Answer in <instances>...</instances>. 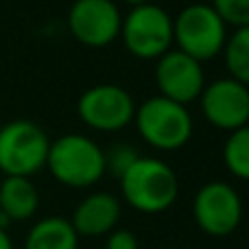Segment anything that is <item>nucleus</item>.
I'll return each mask as SVG.
<instances>
[{"label": "nucleus", "mask_w": 249, "mask_h": 249, "mask_svg": "<svg viewBox=\"0 0 249 249\" xmlns=\"http://www.w3.org/2000/svg\"><path fill=\"white\" fill-rule=\"evenodd\" d=\"M121 193L133 210L142 214H160L177 201L179 181L164 160L140 155L121 177Z\"/></svg>", "instance_id": "f257e3e1"}, {"label": "nucleus", "mask_w": 249, "mask_h": 249, "mask_svg": "<svg viewBox=\"0 0 249 249\" xmlns=\"http://www.w3.org/2000/svg\"><path fill=\"white\" fill-rule=\"evenodd\" d=\"M46 168L61 186L92 188L105 175V151L83 133H66L51 142Z\"/></svg>", "instance_id": "f03ea898"}, {"label": "nucleus", "mask_w": 249, "mask_h": 249, "mask_svg": "<svg viewBox=\"0 0 249 249\" xmlns=\"http://www.w3.org/2000/svg\"><path fill=\"white\" fill-rule=\"evenodd\" d=\"M133 123L142 140L158 151H177L186 146L195 129L186 105L160 94L136 105Z\"/></svg>", "instance_id": "7ed1b4c3"}, {"label": "nucleus", "mask_w": 249, "mask_h": 249, "mask_svg": "<svg viewBox=\"0 0 249 249\" xmlns=\"http://www.w3.org/2000/svg\"><path fill=\"white\" fill-rule=\"evenodd\" d=\"M51 138L37 123L18 118L0 127V173L33 177L46 166Z\"/></svg>", "instance_id": "20e7f679"}, {"label": "nucleus", "mask_w": 249, "mask_h": 249, "mask_svg": "<svg viewBox=\"0 0 249 249\" xmlns=\"http://www.w3.org/2000/svg\"><path fill=\"white\" fill-rule=\"evenodd\" d=\"M228 35L225 22L210 4H188L173 20V44H177V51L201 64L223 53Z\"/></svg>", "instance_id": "39448f33"}, {"label": "nucleus", "mask_w": 249, "mask_h": 249, "mask_svg": "<svg viewBox=\"0 0 249 249\" xmlns=\"http://www.w3.org/2000/svg\"><path fill=\"white\" fill-rule=\"evenodd\" d=\"M121 39L129 55L138 59H160L173 46V18L160 4H136L123 16Z\"/></svg>", "instance_id": "423d86ee"}, {"label": "nucleus", "mask_w": 249, "mask_h": 249, "mask_svg": "<svg viewBox=\"0 0 249 249\" xmlns=\"http://www.w3.org/2000/svg\"><path fill=\"white\" fill-rule=\"evenodd\" d=\"M193 216L201 232L212 238H225L243 221V199L225 181H208L193 199Z\"/></svg>", "instance_id": "0eeeda50"}, {"label": "nucleus", "mask_w": 249, "mask_h": 249, "mask_svg": "<svg viewBox=\"0 0 249 249\" xmlns=\"http://www.w3.org/2000/svg\"><path fill=\"white\" fill-rule=\"evenodd\" d=\"M77 114L90 129L114 133L133 123L136 101L121 86L99 83V86L88 88L79 96Z\"/></svg>", "instance_id": "6e6552de"}, {"label": "nucleus", "mask_w": 249, "mask_h": 249, "mask_svg": "<svg viewBox=\"0 0 249 249\" xmlns=\"http://www.w3.org/2000/svg\"><path fill=\"white\" fill-rule=\"evenodd\" d=\"M123 13L114 0H74L68 11V31L88 48L109 46L121 37Z\"/></svg>", "instance_id": "1a4fd4ad"}, {"label": "nucleus", "mask_w": 249, "mask_h": 249, "mask_svg": "<svg viewBox=\"0 0 249 249\" xmlns=\"http://www.w3.org/2000/svg\"><path fill=\"white\" fill-rule=\"evenodd\" d=\"M155 86L160 90V96L188 107L190 103L199 101L206 88L201 61L193 59L177 48L175 51L171 48L155 64Z\"/></svg>", "instance_id": "9d476101"}, {"label": "nucleus", "mask_w": 249, "mask_h": 249, "mask_svg": "<svg viewBox=\"0 0 249 249\" xmlns=\"http://www.w3.org/2000/svg\"><path fill=\"white\" fill-rule=\"evenodd\" d=\"M201 112L216 129L234 131L249 124V88L232 77L216 79L203 88Z\"/></svg>", "instance_id": "9b49d317"}, {"label": "nucleus", "mask_w": 249, "mask_h": 249, "mask_svg": "<svg viewBox=\"0 0 249 249\" xmlns=\"http://www.w3.org/2000/svg\"><path fill=\"white\" fill-rule=\"evenodd\" d=\"M123 216L121 199L112 193L105 190H96L83 197L77 203L72 216H70V225L79 238H96V236H107L112 230L118 228Z\"/></svg>", "instance_id": "f8f14e48"}, {"label": "nucleus", "mask_w": 249, "mask_h": 249, "mask_svg": "<svg viewBox=\"0 0 249 249\" xmlns=\"http://www.w3.org/2000/svg\"><path fill=\"white\" fill-rule=\"evenodd\" d=\"M39 208V193L31 177H4L0 181V212L11 223L29 221Z\"/></svg>", "instance_id": "ddd939ff"}, {"label": "nucleus", "mask_w": 249, "mask_h": 249, "mask_svg": "<svg viewBox=\"0 0 249 249\" xmlns=\"http://www.w3.org/2000/svg\"><path fill=\"white\" fill-rule=\"evenodd\" d=\"M24 249H79V234L68 219L44 216L29 230Z\"/></svg>", "instance_id": "4468645a"}, {"label": "nucleus", "mask_w": 249, "mask_h": 249, "mask_svg": "<svg viewBox=\"0 0 249 249\" xmlns=\"http://www.w3.org/2000/svg\"><path fill=\"white\" fill-rule=\"evenodd\" d=\"M223 61L230 77L249 88V26L234 29L223 46Z\"/></svg>", "instance_id": "2eb2a0df"}, {"label": "nucleus", "mask_w": 249, "mask_h": 249, "mask_svg": "<svg viewBox=\"0 0 249 249\" xmlns=\"http://www.w3.org/2000/svg\"><path fill=\"white\" fill-rule=\"evenodd\" d=\"M223 162L236 179L249 181V124L230 131L223 146Z\"/></svg>", "instance_id": "dca6fc26"}, {"label": "nucleus", "mask_w": 249, "mask_h": 249, "mask_svg": "<svg viewBox=\"0 0 249 249\" xmlns=\"http://www.w3.org/2000/svg\"><path fill=\"white\" fill-rule=\"evenodd\" d=\"M210 7L225 22V26H249V0H212Z\"/></svg>", "instance_id": "f3484780"}, {"label": "nucleus", "mask_w": 249, "mask_h": 249, "mask_svg": "<svg viewBox=\"0 0 249 249\" xmlns=\"http://www.w3.org/2000/svg\"><path fill=\"white\" fill-rule=\"evenodd\" d=\"M138 158H140V153H138L136 146L118 142L109 151H105V173H112L114 177L121 179Z\"/></svg>", "instance_id": "a211bd4d"}, {"label": "nucleus", "mask_w": 249, "mask_h": 249, "mask_svg": "<svg viewBox=\"0 0 249 249\" xmlns=\"http://www.w3.org/2000/svg\"><path fill=\"white\" fill-rule=\"evenodd\" d=\"M105 249H140V243L131 230L116 228L105 236Z\"/></svg>", "instance_id": "6ab92c4d"}, {"label": "nucleus", "mask_w": 249, "mask_h": 249, "mask_svg": "<svg viewBox=\"0 0 249 249\" xmlns=\"http://www.w3.org/2000/svg\"><path fill=\"white\" fill-rule=\"evenodd\" d=\"M0 249H13V241L9 236V230L0 228Z\"/></svg>", "instance_id": "aec40b11"}, {"label": "nucleus", "mask_w": 249, "mask_h": 249, "mask_svg": "<svg viewBox=\"0 0 249 249\" xmlns=\"http://www.w3.org/2000/svg\"><path fill=\"white\" fill-rule=\"evenodd\" d=\"M123 2L131 4V7H136V4H142V2H151V0H123Z\"/></svg>", "instance_id": "412c9836"}]
</instances>
